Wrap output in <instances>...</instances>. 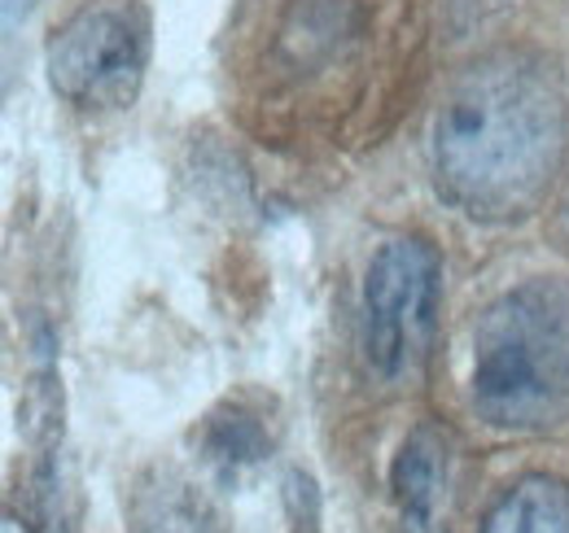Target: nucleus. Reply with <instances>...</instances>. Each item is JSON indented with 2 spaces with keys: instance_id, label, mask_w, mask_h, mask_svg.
Here are the masks:
<instances>
[{
  "instance_id": "nucleus-1",
  "label": "nucleus",
  "mask_w": 569,
  "mask_h": 533,
  "mask_svg": "<svg viewBox=\"0 0 569 533\" xmlns=\"http://www.w3.org/2000/svg\"><path fill=\"white\" fill-rule=\"evenodd\" d=\"M566 140L557 70L535 53H491L451 83L433 119L438 193L469 219H521L561 171Z\"/></svg>"
},
{
  "instance_id": "nucleus-2",
  "label": "nucleus",
  "mask_w": 569,
  "mask_h": 533,
  "mask_svg": "<svg viewBox=\"0 0 569 533\" xmlns=\"http://www.w3.org/2000/svg\"><path fill=\"white\" fill-rule=\"evenodd\" d=\"M473 411L508 433H539L569 406V280H526L473 329Z\"/></svg>"
},
{
  "instance_id": "nucleus-3",
  "label": "nucleus",
  "mask_w": 569,
  "mask_h": 533,
  "mask_svg": "<svg viewBox=\"0 0 569 533\" xmlns=\"http://www.w3.org/2000/svg\"><path fill=\"white\" fill-rule=\"evenodd\" d=\"M438 298L442 259L429 241L395 237L372 254L359 289V350L377 381L399 385L426 363Z\"/></svg>"
},
{
  "instance_id": "nucleus-4",
  "label": "nucleus",
  "mask_w": 569,
  "mask_h": 533,
  "mask_svg": "<svg viewBox=\"0 0 569 533\" xmlns=\"http://www.w3.org/2000/svg\"><path fill=\"white\" fill-rule=\"evenodd\" d=\"M44 67L62 101L79 110H119L141 92L144 27L119 4H88L58 27Z\"/></svg>"
},
{
  "instance_id": "nucleus-5",
  "label": "nucleus",
  "mask_w": 569,
  "mask_h": 533,
  "mask_svg": "<svg viewBox=\"0 0 569 533\" xmlns=\"http://www.w3.org/2000/svg\"><path fill=\"white\" fill-rule=\"evenodd\" d=\"M447 481H451V446L433 424H417L395 464H390V494L399 507L403 533H438L442 503H447Z\"/></svg>"
},
{
  "instance_id": "nucleus-6",
  "label": "nucleus",
  "mask_w": 569,
  "mask_h": 533,
  "mask_svg": "<svg viewBox=\"0 0 569 533\" xmlns=\"http://www.w3.org/2000/svg\"><path fill=\"white\" fill-rule=\"evenodd\" d=\"M128 533H223V525L189 476L153 467L132 494Z\"/></svg>"
},
{
  "instance_id": "nucleus-7",
  "label": "nucleus",
  "mask_w": 569,
  "mask_h": 533,
  "mask_svg": "<svg viewBox=\"0 0 569 533\" xmlns=\"http://www.w3.org/2000/svg\"><path fill=\"white\" fill-rule=\"evenodd\" d=\"M198 451H202V460L211 464L219 481H237L241 472H250V467H259L268 460L272 433L250 406L223 402L207 415V424L198 433Z\"/></svg>"
},
{
  "instance_id": "nucleus-8",
  "label": "nucleus",
  "mask_w": 569,
  "mask_h": 533,
  "mask_svg": "<svg viewBox=\"0 0 569 533\" xmlns=\"http://www.w3.org/2000/svg\"><path fill=\"white\" fill-rule=\"evenodd\" d=\"M482 533H569V485L548 472L521 476L487 512Z\"/></svg>"
},
{
  "instance_id": "nucleus-9",
  "label": "nucleus",
  "mask_w": 569,
  "mask_h": 533,
  "mask_svg": "<svg viewBox=\"0 0 569 533\" xmlns=\"http://www.w3.org/2000/svg\"><path fill=\"white\" fill-rule=\"evenodd\" d=\"M31 4H36V0H4V22H9V27H18V22L27 18V9H31Z\"/></svg>"
}]
</instances>
